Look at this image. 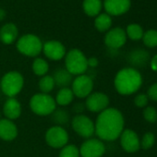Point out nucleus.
I'll return each mask as SVG.
<instances>
[{
	"mask_svg": "<svg viewBox=\"0 0 157 157\" xmlns=\"http://www.w3.org/2000/svg\"><path fill=\"white\" fill-rule=\"evenodd\" d=\"M74 97H75L74 94L69 87L60 88V90L57 92V94L56 95L55 101H56V105L67 106L73 102Z\"/></svg>",
	"mask_w": 157,
	"mask_h": 157,
	"instance_id": "21",
	"label": "nucleus"
},
{
	"mask_svg": "<svg viewBox=\"0 0 157 157\" xmlns=\"http://www.w3.org/2000/svg\"><path fill=\"white\" fill-rule=\"evenodd\" d=\"M70 89L72 90L74 96L81 99L87 98L93 93L94 81L90 76L86 74L76 76L72 81Z\"/></svg>",
	"mask_w": 157,
	"mask_h": 157,
	"instance_id": "8",
	"label": "nucleus"
},
{
	"mask_svg": "<svg viewBox=\"0 0 157 157\" xmlns=\"http://www.w3.org/2000/svg\"><path fill=\"white\" fill-rule=\"evenodd\" d=\"M78 149L82 157H102L105 152L103 140L94 138L87 139Z\"/></svg>",
	"mask_w": 157,
	"mask_h": 157,
	"instance_id": "10",
	"label": "nucleus"
},
{
	"mask_svg": "<svg viewBox=\"0 0 157 157\" xmlns=\"http://www.w3.org/2000/svg\"><path fill=\"white\" fill-rule=\"evenodd\" d=\"M43 44L37 35L27 33L18 39L16 46L21 54L29 57H37L43 51Z\"/></svg>",
	"mask_w": 157,
	"mask_h": 157,
	"instance_id": "6",
	"label": "nucleus"
},
{
	"mask_svg": "<svg viewBox=\"0 0 157 157\" xmlns=\"http://www.w3.org/2000/svg\"><path fill=\"white\" fill-rule=\"evenodd\" d=\"M143 43L148 47H155L157 46V31L150 30L143 33L142 36Z\"/></svg>",
	"mask_w": 157,
	"mask_h": 157,
	"instance_id": "29",
	"label": "nucleus"
},
{
	"mask_svg": "<svg viewBox=\"0 0 157 157\" xmlns=\"http://www.w3.org/2000/svg\"><path fill=\"white\" fill-rule=\"evenodd\" d=\"M104 7L108 15L119 16L129 10L130 0H105Z\"/></svg>",
	"mask_w": 157,
	"mask_h": 157,
	"instance_id": "15",
	"label": "nucleus"
},
{
	"mask_svg": "<svg viewBox=\"0 0 157 157\" xmlns=\"http://www.w3.org/2000/svg\"><path fill=\"white\" fill-rule=\"evenodd\" d=\"M112 25V19L107 13H102L96 16L94 20V27L97 31L104 33L108 31Z\"/></svg>",
	"mask_w": 157,
	"mask_h": 157,
	"instance_id": "23",
	"label": "nucleus"
},
{
	"mask_svg": "<svg viewBox=\"0 0 157 157\" xmlns=\"http://www.w3.org/2000/svg\"><path fill=\"white\" fill-rule=\"evenodd\" d=\"M55 81L52 76L50 75H44L41 77L40 81H39V89L41 93L43 94H48L51 93L54 88H55Z\"/></svg>",
	"mask_w": 157,
	"mask_h": 157,
	"instance_id": "25",
	"label": "nucleus"
},
{
	"mask_svg": "<svg viewBox=\"0 0 157 157\" xmlns=\"http://www.w3.org/2000/svg\"><path fill=\"white\" fill-rule=\"evenodd\" d=\"M85 108L93 113H101L108 108L109 98L103 93H92L85 101Z\"/></svg>",
	"mask_w": 157,
	"mask_h": 157,
	"instance_id": "11",
	"label": "nucleus"
},
{
	"mask_svg": "<svg viewBox=\"0 0 157 157\" xmlns=\"http://www.w3.org/2000/svg\"><path fill=\"white\" fill-rule=\"evenodd\" d=\"M3 114L10 120H16L21 115V105L15 97H10L6 100L3 106Z\"/></svg>",
	"mask_w": 157,
	"mask_h": 157,
	"instance_id": "17",
	"label": "nucleus"
},
{
	"mask_svg": "<svg viewBox=\"0 0 157 157\" xmlns=\"http://www.w3.org/2000/svg\"><path fill=\"white\" fill-rule=\"evenodd\" d=\"M69 136L62 126H54L47 129L45 141L48 146L54 149H61L68 143Z\"/></svg>",
	"mask_w": 157,
	"mask_h": 157,
	"instance_id": "9",
	"label": "nucleus"
},
{
	"mask_svg": "<svg viewBox=\"0 0 157 157\" xmlns=\"http://www.w3.org/2000/svg\"><path fill=\"white\" fill-rule=\"evenodd\" d=\"M127 41L126 32L119 27L111 29L105 36V44L110 49H118L122 47Z\"/></svg>",
	"mask_w": 157,
	"mask_h": 157,
	"instance_id": "13",
	"label": "nucleus"
},
{
	"mask_svg": "<svg viewBox=\"0 0 157 157\" xmlns=\"http://www.w3.org/2000/svg\"><path fill=\"white\" fill-rule=\"evenodd\" d=\"M99 64V61L96 57L93 56L88 58V67H96Z\"/></svg>",
	"mask_w": 157,
	"mask_h": 157,
	"instance_id": "34",
	"label": "nucleus"
},
{
	"mask_svg": "<svg viewBox=\"0 0 157 157\" xmlns=\"http://www.w3.org/2000/svg\"><path fill=\"white\" fill-rule=\"evenodd\" d=\"M24 86V78L19 71H9L2 77L0 81V90L10 97L17 96Z\"/></svg>",
	"mask_w": 157,
	"mask_h": 157,
	"instance_id": "4",
	"label": "nucleus"
},
{
	"mask_svg": "<svg viewBox=\"0 0 157 157\" xmlns=\"http://www.w3.org/2000/svg\"><path fill=\"white\" fill-rule=\"evenodd\" d=\"M154 140H155L154 135L151 132H148L143 136V138L140 141V145H141L142 149L148 150L154 144Z\"/></svg>",
	"mask_w": 157,
	"mask_h": 157,
	"instance_id": "30",
	"label": "nucleus"
},
{
	"mask_svg": "<svg viewBox=\"0 0 157 157\" xmlns=\"http://www.w3.org/2000/svg\"><path fill=\"white\" fill-rule=\"evenodd\" d=\"M148 98L152 101H157V83L151 85L148 90Z\"/></svg>",
	"mask_w": 157,
	"mask_h": 157,
	"instance_id": "33",
	"label": "nucleus"
},
{
	"mask_svg": "<svg viewBox=\"0 0 157 157\" xmlns=\"http://www.w3.org/2000/svg\"><path fill=\"white\" fill-rule=\"evenodd\" d=\"M6 17H7V12H6V10H3V9H0V21H4V20L6 19Z\"/></svg>",
	"mask_w": 157,
	"mask_h": 157,
	"instance_id": "37",
	"label": "nucleus"
},
{
	"mask_svg": "<svg viewBox=\"0 0 157 157\" xmlns=\"http://www.w3.org/2000/svg\"><path fill=\"white\" fill-rule=\"evenodd\" d=\"M120 143L124 151L127 152H135L139 151L140 141L138 135L131 129H125L120 135Z\"/></svg>",
	"mask_w": 157,
	"mask_h": 157,
	"instance_id": "14",
	"label": "nucleus"
},
{
	"mask_svg": "<svg viewBox=\"0 0 157 157\" xmlns=\"http://www.w3.org/2000/svg\"><path fill=\"white\" fill-rule=\"evenodd\" d=\"M30 108L37 116H51L56 109V104L55 98L50 94L39 93L32 96L30 100Z\"/></svg>",
	"mask_w": 157,
	"mask_h": 157,
	"instance_id": "5",
	"label": "nucleus"
},
{
	"mask_svg": "<svg viewBox=\"0 0 157 157\" xmlns=\"http://www.w3.org/2000/svg\"><path fill=\"white\" fill-rule=\"evenodd\" d=\"M65 68L72 75L78 76L85 74L88 67V58L82 51L77 48L70 49L65 56Z\"/></svg>",
	"mask_w": 157,
	"mask_h": 157,
	"instance_id": "3",
	"label": "nucleus"
},
{
	"mask_svg": "<svg viewBox=\"0 0 157 157\" xmlns=\"http://www.w3.org/2000/svg\"><path fill=\"white\" fill-rule=\"evenodd\" d=\"M72 129L84 139H90L95 134L94 122L86 115L78 114L71 119Z\"/></svg>",
	"mask_w": 157,
	"mask_h": 157,
	"instance_id": "7",
	"label": "nucleus"
},
{
	"mask_svg": "<svg viewBox=\"0 0 157 157\" xmlns=\"http://www.w3.org/2000/svg\"><path fill=\"white\" fill-rule=\"evenodd\" d=\"M134 103L138 107H144L148 103V97L145 94H139L135 97Z\"/></svg>",
	"mask_w": 157,
	"mask_h": 157,
	"instance_id": "32",
	"label": "nucleus"
},
{
	"mask_svg": "<svg viewBox=\"0 0 157 157\" xmlns=\"http://www.w3.org/2000/svg\"><path fill=\"white\" fill-rule=\"evenodd\" d=\"M82 8L85 14L90 17H96L102 10L103 3L101 0H83Z\"/></svg>",
	"mask_w": 157,
	"mask_h": 157,
	"instance_id": "22",
	"label": "nucleus"
},
{
	"mask_svg": "<svg viewBox=\"0 0 157 157\" xmlns=\"http://www.w3.org/2000/svg\"><path fill=\"white\" fill-rule=\"evenodd\" d=\"M124 117L116 108H106L99 113L94 123L95 134L101 140H115L120 137L124 128Z\"/></svg>",
	"mask_w": 157,
	"mask_h": 157,
	"instance_id": "1",
	"label": "nucleus"
},
{
	"mask_svg": "<svg viewBox=\"0 0 157 157\" xmlns=\"http://www.w3.org/2000/svg\"><path fill=\"white\" fill-rule=\"evenodd\" d=\"M18 136L16 124L8 118L0 119V139L5 141H12Z\"/></svg>",
	"mask_w": 157,
	"mask_h": 157,
	"instance_id": "16",
	"label": "nucleus"
},
{
	"mask_svg": "<svg viewBox=\"0 0 157 157\" xmlns=\"http://www.w3.org/2000/svg\"><path fill=\"white\" fill-rule=\"evenodd\" d=\"M19 36L18 27L12 23L9 22L0 28V41L5 44H14Z\"/></svg>",
	"mask_w": 157,
	"mask_h": 157,
	"instance_id": "18",
	"label": "nucleus"
},
{
	"mask_svg": "<svg viewBox=\"0 0 157 157\" xmlns=\"http://www.w3.org/2000/svg\"><path fill=\"white\" fill-rule=\"evenodd\" d=\"M126 34L134 41H138L142 38L143 36V30L142 28L138 24H129L127 27Z\"/></svg>",
	"mask_w": 157,
	"mask_h": 157,
	"instance_id": "28",
	"label": "nucleus"
},
{
	"mask_svg": "<svg viewBox=\"0 0 157 157\" xmlns=\"http://www.w3.org/2000/svg\"><path fill=\"white\" fill-rule=\"evenodd\" d=\"M151 67L153 70L157 71V55L154 56L152 59L151 60Z\"/></svg>",
	"mask_w": 157,
	"mask_h": 157,
	"instance_id": "36",
	"label": "nucleus"
},
{
	"mask_svg": "<svg viewBox=\"0 0 157 157\" xmlns=\"http://www.w3.org/2000/svg\"><path fill=\"white\" fill-rule=\"evenodd\" d=\"M143 117L146 121L150 123H154L157 120V111L155 110V108L149 106L143 111Z\"/></svg>",
	"mask_w": 157,
	"mask_h": 157,
	"instance_id": "31",
	"label": "nucleus"
},
{
	"mask_svg": "<svg viewBox=\"0 0 157 157\" xmlns=\"http://www.w3.org/2000/svg\"><path fill=\"white\" fill-rule=\"evenodd\" d=\"M84 107H85V106H84ZM84 107H83L82 104H77V105H75V106H74V110H75V112L77 113V115H78V114H82V112L83 111Z\"/></svg>",
	"mask_w": 157,
	"mask_h": 157,
	"instance_id": "35",
	"label": "nucleus"
},
{
	"mask_svg": "<svg viewBox=\"0 0 157 157\" xmlns=\"http://www.w3.org/2000/svg\"><path fill=\"white\" fill-rule=\"evenodd\" d=\"M42 52H44V56L48 59L53 60V61L61 60L62 58L65 57L67 54L65 45L61 42L56 41V40H50L44 43L43 44Z\"/></svg>",
	"mask_w": 157,
	"mask_h": 157,
	"instance_id": "12",
	"label": "nucleus"
},
{
	"mask_svg": "<svg viewBox=\"0 0 157 157\" xmlns=\"http://www.w3.org/2000/svg\"><path fill=\"white\" fill-rule=\"evenodd\" d=\"M51 116H52V120L57 124L56 126L67 124L69 120V116L67 112L64 109H56L51 114Z\"/></svg>",
	"mask_w": 157,
	"mask_h": 157,
	"instance_id": "27",
	"label": "nucleus"
},
{
	"mask_svg": "<svg viewBox=\"0 0 157 157\" xmlns=\"http://www.w3.org/2000/svg\"><path fill=\"white\" fill-rule=\"evenodd\" d=\"M0 119H1V111H0Z\"/></svg>",
	"mask_w": 157,
	"mask_h": 157,
	"instance_id": "38",
	"label": "nucleus"
},
{
	"mask_svg": "<svg viewBox=\"0 0 157 157\" xmlns=\"http://www.w3.org/2000/svg\"><path fill=\"white\" fill-rule=\"evenodd\" d=\"M32 68L36 76L43 77L44 75H47V72L49 70V65L45 59L42 57H35L33 62Z\"/></svg>",
	"mask_w": 157,
	"mask_h": 157,
	"instance_id": "24",
	"label": "nucleus"
},
{
	"mask_svg": "<svg viewBox=\"0 0 157 157\" xmlns=\"http://www.w3.org/2000/svg\"><path fill=\"white\" fill-rule=\"evenodd\" d=\"M56 86H58L60 88H66L71 85L73 81V76L66 69V68H58L54 72V75L52 76Z\"/></svg>",
	"mask_w": 157,
	"mask_h": 157,
	"instance_id": "19",
	"label": "nucleus"
},
{
	"mask_svg": "<svg viewBox=\"0 0 157 157\" xmlns=\"http://www.w3.org/2000/svg\"><path fill=\"white\" fill-rule=\"evenodd\" d=\"M115 88L119 94L129 95L136 93L142 84V78L140 72L133 67L119 70L115 78Z\"/></svg>",
	"mask_w": 157,
	"mask_h": 157,
	"instance_id": "2",
	"label": "nucleus"
},
{
	"mask_svg": "<svg viewBox=\"0 0 157 157\" xmlns=\"http://www.w3.org/2000/svg\"><path fill=\"white\" fill-rule=\"evenodd\" d=\"M150 60V55L142 49H136L129 54L128 62L135 67H144Z\"/></svg>",
	"mask_w": 157,
	"mask_h": 157,
	"instance_id": "20",
	"label": "nucleus"
},
{
	"mask_svg": "<svg viewBox=\"0 0 157 157\" xmlns=\"http://www.w3.org/2000/svg\"><path fill=\"white\" fill-rule=\"evenodd\" d=\"M58 157H81L80 149L74 144H67L60 149Z\"/></svg>",
	"mask_w": 157,
	"mask_h": 157,
	"instance_id": "26",
	"label": "nucleus"
}]
</instances>
